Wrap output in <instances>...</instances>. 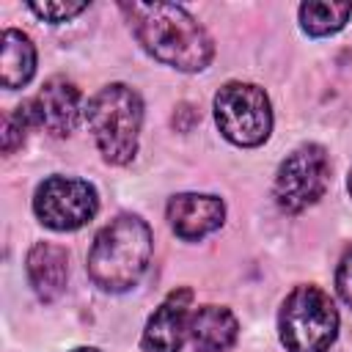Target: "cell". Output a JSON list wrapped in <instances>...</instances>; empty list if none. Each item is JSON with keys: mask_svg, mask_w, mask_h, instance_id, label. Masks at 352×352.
<instances>
[{"mask_svg": "<svg viewBox=\"0 0 352 352\" xmlns=\"http://www.w3.org/2000/svg\"><path fill=\"white\" fill-rule=\"evenodd\" d=\"M151 258V228L138 214H118L94 239L88 275L104 292H129Z\"/></svg>", "mask_w": 352, "mask_h": 352, "instance_id": "7a4b0ae2", "label": "cell"}, {"mask_svg": "<svg viewBox=\"0 0 352 352\" xmlns=\"http://www.w3.org/2000/svg\"><path fill=\"white\" fill-rule=\"evenodd\" d=\"M352 16V3L308 0L300 6V25L308 36H330L346 25Z\"/></svg>", "mask_w": 352, "mask_h": 352, "instance_id": "5bb4252c", "label": "cell"}, {"mask_svg": "<svg viewBox=\"0 0 352 352\" xmlns=\"http://www.w3.org/2000/svg\"><path fill=\"white\" fill-rule=\"evenodd\" d=\"M96 148L110 165H126L138 154V138L143 124V102L135 88L113 82L99 88L85 110Z\"/></svg>", "mask_w": 352, "mask_h": 352, "instance_id": "3957f363", "label": "cell"}, {"mask_svg": "<svg viewBox=\"0 0 352 352\" xmlns=\"http://www.w3.org/2000/svg\"><path fill=\"white\" fill-rule=\"evenodd\" d=\"M72 352H99V349H94V346H80V349H72Z\"/></svg>", "mask_w": 352, "mask_h": 352, "instance_id": "ac0fdd59", "label": "cell"}, {"mask_svg": "<svg viewBox=\"0 0 352 352\" xmlns=\"http://www.w3.org/2000/svg\"><path fill=\"white\" fill-rule=\"evenodd\" d=\"M239 322L223 305H204L190 316V341L195 352H226L236 341Z\"/></svg>", "mask_w": 352, "mask_h": 352, "instance_id": "7c38bea8", "label": "cell"}, {"mask_svg": "<svg viewBox=\"0 0 352 352\" xmlns=\"http://www.w3.org/2000/svg\"><path fill=\"white\" fill-rule=\"evenodd\" d=\"M28 270V280L33 286V292L38 294V300L52 302L55 297L63 294L66 289V278H69V256L60 245L52 242H36L28 253L25 261Z\"/></svg>", "mask_w": 352, "mask_h": 352, "instance_id": "8fae6325", "label": "cell"}, {"mask_svg": "<svg viewBox=\"0 0 352 352\" xmlns=\"http://www.w3.org/2000/svg\"><path fill=\"white\" fill-rule=\"evenodd\" d=\"M80 102L82 96L74 82H69L66 77H50L30 99V113L36 126L50 132L52 138H63L74 132L80 121Z\"/></svg>", "mask_w": 352, "mask_h": 352, "instance_id": "ba28073f", "label": "cell"}, {"mask_svg": "<svg viewBox=\"0 0 352 352\" xmlns=\"http://www.w3.org/2000/svg\"><path fill=\"white\" fill-rule=\"evenodd\" d=\"M336 286H338V294L341 300L352 308V248L341 256L338 261V272H336Z\"/></svg>", "mask_w": 352, "mask_h": 352, "instance_id": "e0dca14e", "label": "cell"}, {"mask_svg": "<svg viewBox=\"0 0 352 352\" xmlns=\"http://www.w3.org/2000/svg\"><path fill=\"white\" fill-rule=\"evenodd\" d=\"M140 47L160 63L179 72H201L214 55L204 25L173 3H121Z\"/></svg>", "mask_w": 352, "mask_h": 352, "instance_id": "6da1fadb", "label": "cell"}, {"mask_svg": "<svg viewBox=\"0 0 352 352\" xmlns=\"http://www.w3.org/2000/svg\"><path fill=\"white\" fill-rule=\"evenodd\" d=\"M190 289H173L148 316L140 346L143 352H179L190 336Z\"/></svg>", "mask_w": 352, "mask_h": 352, "instance_id": "9c48e42d", "label": "cell"}, {"mask_svg": "<svg viewBox=\"0 0 352 352\" xmlns=\"http://www.w3.org/2000/svg\"><path fill=\"white\" fill-rule=\"evenodd\" d=\"M346 187H349V195H352V170H349V179H346Z\"/></svg>", "mask_w": 352, "mask_h": 352, "instance_id": "d6986e66", "label": "cell"}, {"mask_svg": "<svg viewBox=\"0 0 352 352\" xmlns=\"http://www.w3.org/2000/svg\"><path fill=\"white\" fill-rule=\"evenodd\" d=\"M214 121L234 146H261L272 129L270 96L253 82H226L214 96Z\"/></svg>", "mask_w": 352, "mask_h": 352, "instance_id": "5b68a950", "label": "cell"}, {"mask_svg": "<svg viewBox=\"0 0 352 352\" xmlns=\"http://www.w3.org/2000/svg\"><path fill=\"white\" fill-rule=\"evenodd\" d=\"M36 72V47L22 30H3V58H0V80L3 88L14 91L30 82Z\"/></svg>", "mask_w": 352, "mask_h": 352, "instance_id": "4fadbf2b", "label": "cell"}, {"mask_svg": "<svg viewBox=\"0 0 352 352\" xmlns=\"http://www.w3.org/2000/svg\"><path fill=\"white\" fill-rule=\"evenodd\" d=\"M30 11L47 22H66L72 16H77L80 11H85V3H30Z\"/></svg>", "mask_w": 352, "mask_h": 352, "instance_id": "2e32d148", "label": "cell"}, {"mask_svg": "<svg viewBox=\"0 0 352 352\" xmlns=\"http://www.w3.org/2000/svg\"><path fill=\"white\" fill-rule=\"evenodd\" d=\"M168 220L176 236L195 242L223 226L226 204L206 192H179L168 201Z\"/></svg>", "mask_w": 352, "mask_h": 352, "instance_id": "30bf717a", "label": "cell"}, {"mask_svg": "<svg viewBox=\"0 0 352 352\" xmlns=\"http://www.w3.org/2000/svg\"><path fill=\"white\" fill-rule=\"evenodd\" d=\"M33 124L36 121H33V113H30V102H22L11 113H6V118H3V151L14 154L25 143V135Z\"/></svg>", "mask_w": 352, "mask_h": 352, "instance_id": "9a60e30c", "label": "cell"}, {"mask_svg": "<svg viewBox=\"0 0 352 352\" xmlns=\"http://www.w3.org/2000/svg\"><path fill=\"white\" fill-rule=\"evenodd\" d=\"M330 184V160L319 143L294 148L275 173V201L283 212H302L316 204Z\"/></svg>", "mask_w": 352, "mask_h": 352, "instance_id": "8992f818", "label": "cell"}, {"mask_svg": "<svg viewBox=\"0 0 352 352\" xmlns=\"http://www.w3.org/2000/svg\"><path fill=\"white\" fill-rule=\"evenodd\" d=\"M280 341L289 352H324L338 333V311L319 286H297L278 314Z\"/></svg>", "mask_w": 352, "mask_h": 352, "instance_id": "277c9868", "label": "cell"}, {"mask_svg": "<svg viewBox=\"0 0 352 352\" xmlns=\"http://www.w3.org/2000/svg\"><path fill=\"white\" fill-rule=\"evenodd\" d=\"M99 209L94 184L74 176H50L36 187L33 212L52 231H74Z\"/></svg>", "mask_w": 352, "mask_h": 352, "instance_id": "52a82bcc", "label": "cell"}]
</instances>
